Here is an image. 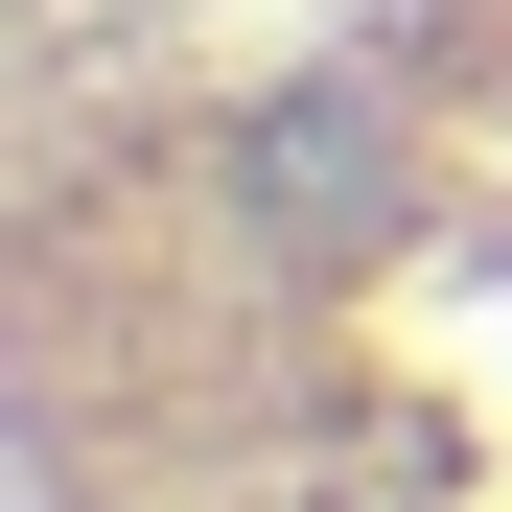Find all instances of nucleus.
<instances>
[{"label": "nucleus", "instance_id": "obj_1", "mask_svg": "<svg viewBox=\"0 0 512 512\" xmlns=\"http://www.w3.org/2000/svg\"><path fill=\"white\" fill-rule=\"evenodd\" d=\"M94 24H117V0H47V47H70V70H94Z\"/></svg>", "mask_w": 512, "mask_h": 512}]
</instances>
